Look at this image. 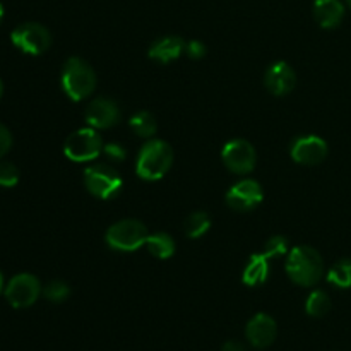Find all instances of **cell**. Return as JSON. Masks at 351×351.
<instances>
[{
  "instance_id": "obj_1",
  "label": "cell",
  "mask_w": 351,
  "mask_h": 351,
  "mask_svg": "<svg viewBox=\"0 0 351 351\" xmlns=\"http://www.w3.org/2000/svg\"><path fill=\"white\" fill-rule=\"evenodd\" d=\"M287 274L295 285L311 288L324 276V261L321 254L308 245H298L288 252Z\"/></svg>"
},
{
  "instance_id": "obj_2",
  "label": "cell",
  "mask_w": 351,
  "mask_h": 351,
  "mask_svg": "<svg viewBox=\"0 0 351 351\" xmlns=\"http://www.w3.org/2000/svg\"><path fill=\"white\" fill-rule=\"evenodd\" d=\"M173 165V149L167 141L149 139L139 149L136 173L146 182L161 180Z\"/></svg>"
},
{
  "instance_id": "obj_3",
  "label": "cell",
  "mask_w": 351,
  "mask_h": 351,
  "mask_svg": "<svg viewBox=\"0 0 351 351\" xmlns=\"http://www.w3.org/2000/svg\"><path fill=\"white\" fill-rule=\"evenodd\" d=\"M62 89L72 101H82L96 88V72L79 57H71L62 69Z\"/></svg>"
},
{
  "instance_id": "obj_4",
  "label": "cell",
  "mask_w": 351,
  "mask_h": 351,
  "mask_svg": "<svg viewBox=\"0 0 351 351\" xmlns=\"http://www.w3.org/2000/svg\"><path fill=\"white\" fill-rule=\"evenodd\" d=\"M147 228L139 219H120L113 223L105 233V242L117 252H134L144 247L147 240Z\"/></svg>"
},
{
  "instance_id": "obj_5",
  "label": "cell",
  "mask_w": 351,
  "mask_h": 351,
  "mask_svg": "<svg viewBox=\"0 0 351 351\" xmlns=\"http://www.w3.org/2000/svg\"><path fill=\"white\" fill-rule=\"evenodd\" d=\"M84 185L95 197L108 201L122 192L123 180L119 171L106 163H95L84 170Z\"/></svg>"
},
{
  "instance_id": "obj_6",
  "label": "cell",
  "mask_w": 351,
  "mask_h": 351,
  "mask_svg": "<svg viewBox=\"0 0 351 351\" xmlns=\"http://www.w3.org/2000/svg\"><path fill=\"white\" fill-rule=\"evenodd\" d=\"M103 143L101 136L96 132L93 127H84L65 139L64 144V154L74 163H88V161H95L103 154Z\"/></svg>"
},
{
  "instance_id": "obj_7",
  "label": "cell",
  "mask_w": 351,
  "mask_h": 351,
  "mask_svg": "<svg viewBox=\"0 0 351 351\" xmlns=\"http://www.w3.org/2000/svg\"><path fill=\"white\" fill-rule=\"evenodd\" d=\"M10 41L23 53L38 57L50 48L51 34L43 24L23 23L10 33Z\"/></svg>"
},
{
  "instance_id": "obj_8",
  "label": "cell",
  "mask_w": 351,
  "mask_h": 351,
  "mask_svg": "<svg viewBox=\"0 0 351 351\" xmlns=\"http://www.w3.org/2000/svg\"><path fill=\"white\" fill-rule=\"evenodd\" d=\"M41 291L43 290L36 276L29 273H21L7 283L3 295L14 308H27L40 298Z\"/></svg>"
},
{
  "instance_id": "obj_9",
  "label": "cell",
  "mask_w": 351,
  "mask_h": 351,
  "mask_svg": "<svg viewBox=\"0 0 351 351\" xmlns=\"http://www.w3.org/2000/svg\"><path fill=\"white\" fill-rule=\"evenodd\" d=\"M221 160L230 171L237 175H247L254 171L257 161L256 149L245 139H233L225 144L221 151Z\"/></svg>"
},
{
  "instance_id": "obj_10",
  "label": "cell",
  "mask_w": 351,
  "mask_h": 351,
  "mask_svg": "<svg viewBox=\"0 0 351 351\" xmlns=\"http://www.w3.org/2000/svg\"><path fill=\"white\" fill-rule=\"evenodd\" d=\"M263 187L254 178H243V180L237 182V184H233L228 189V192L225 195L226 206L230 209H233V211L239 213L252 211L254 208H257L263 202Z\"/></svg>"
},
{
  "instance_id": "obj_11",
  "label": "cell",
  "mask_w": 351,
  "mask_h": 351,
  "mask_svg": "<svg viewBox=\"0 0 351 351\" xmlns=\"http://www.w3.org/2000/svg\"><path fill=\"white\" fill-rule=\"evenodd\" d=\"M329 153L328 143L319 136H300L293 141L290 154L293 161L300 165H319L326 160Z\"/></svg>"
},
{
  "instance_id": "obj_12",
  "label": "cell",
  "mask_w": 351,
  "mask_h": 351,
  "mask_svg": "<svg viewBox=\"0 0 351 351\" xmlns=\"http://www.w3.org/2000/svg\"><path fill=\"white\" fill-rule=\"evenodd\" d=\"M86 123L93 129H110L117 125L120 120V108L112 98L106 96H98L93 99L84 112Z\"/></svg>"
},
{
  "instance_id": "obj_13",
  "label": "cell",
  "mask_w": 351,
  "mask_h": 351,
  "mask_svg": "<svg viewBox=\"0 0 351 351\" xmlns=\"http://www.w3.org/2000/svg\"><path fill=\"white\" fill-rule=\"evenodd\" d=\"M264 84L271 95L287 96L297 86V74L287 62H274L267 67L266 75H264Z\"/></svg>"
},
{
  "instance_id": "obj_14",
  "label": "cell",
  "mask_w": 351,
  "mask_h": 351,
  "mask_svg": "<svg viewBox=\"0 0 351 351\" xmlns=\"http://www.w3.org/2000/svg\"><path fill=\"white\" fill-rule=\"evenodd\" d=\"M245 336L247 341L254 348H267V346L273 345L278 336L276 321L269 314H264V312L256 314L247 324Z\"/></svg>"
},
{
  "instance_id": "obj_15",
  "label": "cell",
  "mask_w": 351,
  "mask_h": 351,
  "mask_svg": "<svg viewBox=\"0 0 351 351\" xmlns=\"http://www.w3.org/2000/svg\"><path fill=\"white\" fill-rule=\"evenodd\" d=\"M182 53H185V41L180 36L158 38L147 50L151 60L160 62V64H170Z\"/></svg>"
},
{
  "instance_id": "obj_16",
  "label": "cell",
  "mask_w": 351,
  "mask_h": 351,
  "mask_svg": "<svg viewBox=\"0 0 351 351\" xmlns=\"http://www.w3.org/2000/svg\"><path fill=\"white\" fill-rule=\"evenodd\" d=\"M314 17L324 29H335L345 17V5L341 0H315Z\"/></svg>"
},
{
  "instance_id": "obj_17",
  "label": "cell",
  "mask_w": 351,
  "mask_h": 351,
  "mask_svg": "<svg viewBox=\"0 0 351 351\" xmlns=\"http://www.w3.org/2000/svg\"><path fill=\"white\" fill-rule=\"evenodd\" d=\"M269 257L261 254H252L243 269L242 281L247 287H261L269 278Z\"/></svg>"
},
{
  "instance_id": "obj_18",
  "label": "cell",
  "mask_w": 351,
  "mask_h": 351,
  "mask_svg": "<svg viewBox=\"0 0 351 351\" xmlns=\"http://www.w3.org/2000/svg\"><path fill=\"white\" fill-rule=\"evenodd\" d=\"M144 247L149 250L151 256H154L156 259H161V261L170 259V257L175 254V240L165 232L149 233Z\"/></svg>"
},
{
  "instance_id": "obj_19",
  "label": "cell",
  "mask_w": 351,
  "mask_h": 351,
  "mask_svg": "<svg viewBox=\"0 0 351 351\" xmlns=\"http://www.w3.org/2000/svg\"><path fill=\"white\" fill-rule=\"evenodd\" d=\"M129 125L137 136L144 137V139H151V137H154V134H156L158 130L156 119H154L153 113L146 112V110H141V112H137L136 115L130 117Z\"/></svg>"
},
{
  "instance_id": "obj_20",
  "label": "cell",
  "mask_w": 351,
  "mask_h": 351,
  "mask_svg": "<svg viewBox=\"0 0 351 351\" xmlns=\"http://www.w3.org/2000/svg\"><path fill=\"white\" fill-rule=\"evenodd\" d=\"M209 228H211V218L204 211L192 213V215L187 216V219L184 223L185 235L194 240L204 237L209 232Z\"/></svg>"
},
{
  "instance_id": "obj_21",
  "label": "cell",
  "mask_w": 351,
  "mask_h": 351,
  "mask_svg": "<svg viewBox=\"0 0 351 351\" xmlns=\"http://www.w3.org/2000/svg\"><path fill=\"white\" fill-rule=\"evenodd\" d=\"M328 281L336 288H351V259H341L328 271Z\"/></svg>"
},
{
  "instance_id": "obj_22",
  "label": "cell",
  "mask_w": 351,
  "mask_h": 351,
  "mask_svg": "<svg viewBox=\"0 0 351 351\" xmlns=\"http://www.w3.org/2000/svg\"><path fill=\"white\" fill-rule=\"evenodd\" d=\"M305 311L311 317H324L329 311H331V300L329 295L322 290H314L308 295L307 302H305Z\"/></svg>"
},
{
  "instance_id": "obj_23",
  "label": "cell",
  "mask_w": 351,
  "mask_h": 351,
  "mask_svg": "<svg viewBox=\"0 0 351 351\" xmlns=\"http://www.w3.org/2000/svg\"><path fill=\"white\" fill-rule=\"evenodd\" d=\"M43 295L48 302L62 304V302L67 300L69 295H71V288H69V285L65 283V281L55 280L50 281V283L43 288Z\"/></svg>"
},
{
  "instance_id": "obj_24",
  "label": "cell",
  "mask_w": 351,
  "mask_h": 351,
  "mask_svg": "<svg viewBox=\"0 0 351 351\" xmlns=\"http://www.w3.org/2000/svg\"><path fill=\"white\" fill-rule=\"evenodd\" d=\"M21 178V171L19 168L16 167L10 161H3L0 160V187L5 189H12L19 184Z\"/></svg>"
},
{
  "instance_id": "obj_25",
  "label": "cell",
  "mask_w": 351,
  "mask_h": 351,
  "mask_svg": "<svg viewBox=\"0 0 351 351\" xmlns=\"http://www.w3.org/2000/svg\"><path fill=\"white\" fill-rule=\"evenodd\" d=\"M288 252H290V250H288V239H285L283 235L271 237V239L266 242V245H264V250H263L264 256L269 257V259L288 256Z\"/></svg>"
},
{
  "instance_id": "obj_26",
  "label": "cell",
  "mask_w": 351,
  "mask_h": 351,
  "mask_svg": "<svg viewBox=\"0 0 351 351\" xmlns=\"http://www.w3.org/2000/svg\"><path fill=\"white\" fill-rule=\"evenodd\" d=\"M206 45L199 40H191L185 41V53H187L189 58H194V60H199L206 55Z\"/></svg>"
},
{
  "instance_id": "obj_27",
  "label": "cell",
  "mask_w": 351,
  "mask_h": 351,
  "mask_svg": "<svg viewBox=\"0 0 351 351\" xmlns=\"http://www.w3.org/2000/svg\"><path fill=\"white\" fill-rule=\"evenodd\" d=\"M103 154H105V156L112 161H123L127 156L123 146H120V144H117V143L105 144V146H103Z\"/></svg>"
},
{
  "instance_id": "obj_28",
  "label": "cell",
  "mask_w": 351,
  "mask_h": 351,
  "mask_svg": "<svg viewBox=\"0 0 351 351\" xmlns=\"http://www.w3.org/2000/svg\"><path fill=\"white\" fill-rule=\"evenodd\" d=\"M12 147V134L3 123H0V160L5 156Z\"/></svg>"
},
{
  "instance_id": "obj_29",
  "label": "cell",
  "mask_w": 351,
  "mask_h": 351,
  "mask_svg": "<svg viewBox=\"0 0 351 351\" xmlns=\"http://www.w3.org/2000/svg\"><path fill=\"white\" fill-rule=\"evenodd\" d=\"M223 351H247V350L245 346H243V343L232 339V341H226L225 345H223Z\"/></svg>"
},
{
  "instance_id": "obj_30",
  "label": "cell",
  "mask_w": 351,
  "mask_h": 351,
  "mask_svg": "<svg viewBox=\"0 0 351 351\" xmlns=\"http://www.w3.org/2000/svg\"><path fill=\"white\" fill-rule=\"evenodd\" d=\"M2 290H3V276L2 273H0V293H2Z\"/></svg>"
},
{
  "instance_id": "obj_31",
  "label": "cell",
  "mask_w": 351,
  "mask_h": 351,
  "mask_svg": "<svg viewBox=\"0 0 351 351\" xmlns=\"http://www.w3.org/2000/svg\"><path fill=\"white\" fill-rule=\"evenodd\" d=\"M2 19H3V7L2 3H0V23H2Z\"/></svg>"
},
{
  "instance_id": "obj_32",
  "label": "cell",
  "mask_w": 351,
  "mask_h": 351,
  "mask_svg": "<svg viewBox=\"0 0 351 351\" xmlns=\"http://www.w3.org/2000/svg\"><path fill=\"white\" fill-rule=\"evenodd\" d=\"M2 95H3V82L2 79H0V98H2Z\"/></svg>"
},
{
  "instance_id": "obj_33",
  "label": "cell",
  "mask_w": 351,
  "mask_h": 351,
  "mask_svg": "<svg viewBox=\"0 0 351 351\" xmlns=\"http://www.w3.org/2000/svg\"><path fill=\"white\" fill-rule=\"evenodd\" d=\"M346 2H348V5L351 7V0H346Z\"/></svg>"
}]
</instances>
